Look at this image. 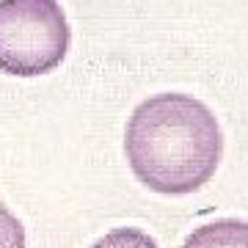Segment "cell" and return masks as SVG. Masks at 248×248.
<instances>
[{"instance_id": "cell-1", "label": "cell", "mask_w": 248, "mask_h": 248, "mask_svg": "<svg viewBox=\"0 0 248 248\" xmlns=\"http://www.w3.org/2000/svg\"><path fill=\"white\" fill-rule=\"evenodd\" d=\"M124 152L138 182L163 196L196 193L215 177L223 155L218 119L190 94H155L133 110Z\"/></svg>"}, {"instance_id": "cell-2", "label": "cell", "mask_w": 248, "mask_h": 248, "mask_svg": "<svg viewBox=\"0 0 248 248\" xmlns=\"http://www.w3.org/2000/svg\"><path fill=\"white\" fill-rule=\"evenodd\" d=\"M69 39L58 0H0V72L47 75L66 58Z\"/></svg>"}, {"instance_id": "cell-3", "label": "cell", "mask_w": 248, "mask_h": 248, "mask_svg": "<svg viewBox=\"0 0 248 248\" xmlns=\"http://www.w3.org/2000/svg\"><path fill=\"white\" fill-rule=\"evenodd\" d=\"M182 248H248V221L221 218L204 223L187 234Z\"/></svg>"}, {"instance_id": "cell-5", "label": "cell", "mask_w": 248, "mask_h": 248, "mask_svg": "<svg viewBox=\"0 0 248 248\" xmlns=\"http://www.w3.org/2000/svg\"><path fill=\"white\" fill-rule=\"evenodd\" d=\"M0 248H25V229L3 202H0Z\"/></svg>"}, {"instance_id": "cell-4", "label": "cell", "mask_w": 248, "mask_h": 248, "mask_svg": "<svg viewBox=\"0 0 248 248\" xmlns=\"http://www.w3.org/2000/svg\"><path fill=\"white\" fill-rule=\"evenodd\" d=\"M91 248H157V243L146 232L133 229V226H122V229H113L108 232L105 237H99Z\"/></svg>"}]
</instances>
